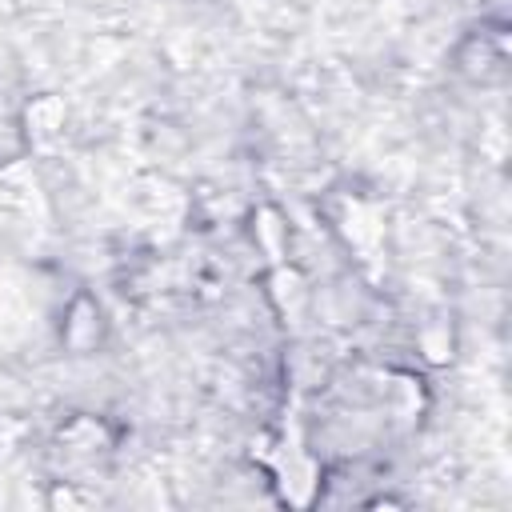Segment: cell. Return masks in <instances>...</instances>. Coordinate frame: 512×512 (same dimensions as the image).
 I'll return each mask as SVG.
<instances>
[{
	"label": "cell",
	"instance_id": "6da1fadb",
	"mask_svg": "<svg viewBox=\"0 0 512 512\" xmlns=\"http://www.w3.org/2000/svg\"><path fill=\"white\" fill-rule=\"evenodd\" d=\"M60 124H64V108H60V100L44 96V100L28 104V132H36V136H56Z\"/></svg>",
	"mask_w": 512,
	"mask_h": 512
}]
</instances>
